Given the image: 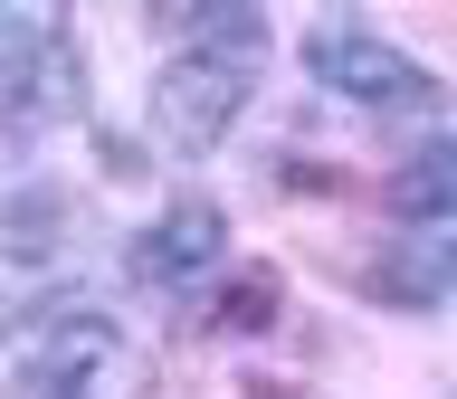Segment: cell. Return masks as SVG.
<instances>
[{
    "instance_id": "6da1fadb",
    "label": "cell",
    "mask_w": 457,
    "mask_h": 399,
    "mask_svg": "<svg viewBox=\"0 0 457 399\" xmlns=\"http://www.w3.org/2000/svg\"><path fill=\"white\" fill-rule=\"evenodd\" d=\"M86 114V57L57 10H0V124L57 134Z\"/></svg>"
},
{
    "instance_id": "7a4b0ae2",
    "label": "cell",
    "mask_w": 457,
    "mask_h": 399,
    "mask_svg": "<svg viewBox=\"0 0 457 399\" xmlns=\"http://www.w3.org/2000/svg\"><path fill=\"white\" fill-rule=\"evenodd\" d=\"M10 399H143V362L105 314H48L10 370Z\"/></svg>"
},
{
    "instance_id": "3957f363",
    "label": "cell",
    "mask_w": 457,
    "mask_h": 399,
    "mask_svg": "<svg viewBox=\"0 0 457 399\" xmlns=\"http://www.w3.org/2000/svg\"><path fill=\"white\" fill-rule=\"evenodd\" d=\"M248 57L238 48H181L162 57V77H153V142L162 152H181V162H200V152H220V134L238 124V105H248Z\"/></svg>"
},
{
    "instance_id": "277c9868",
    "label": "cell",
    "mask_w": 457,
    "mask_h": 399,
    "mask_svg": "<svg viewBox=\"0 0 457 399\" xmlns=\"http://www.w3.org/2000/svg\"><path fill=\"white\" fill-rule=\"evenodd\" d=\"M305 77L353 95V105H428V95H438V77H428L420 57L391 48V38L362 28V20H314L305 28Z\"/></svg>"
},
{
    "instance_id": "5b68a950",
    "label": "cell",
    "mask_w": 457,
    "mask_h": 399,
    "mask_svg": "<svg viewBox=\"0 0 457 399\" xmlns=\"http://www.w3.org/2000/svg\"><path fill=\"white\" fill-rule=\"evenodd\" d=\"M220 248H228V219L210 209V200H171L162 219L134 238V276L143 285H191L200 266H220Z\"/></svg>"
},
{
    "instance_id": "8992f818",
    "label": "cell",
    "mask_w": 457,
    "mask_h": 399,
    "mask_svg": "<svg viewBox=\"0 0 457 399\" xmlns=\"http://www.w3.org/2000/svg\"><path fill=\"white\" fill-rule=\"evenodd\" d=\"M391 219H457V134L420 142L391 171Z\"/></svg>"
},
{
    "instance_id": "52a82bcc",
    "label": "cell",
    "mask_w": 457,
    "mask_h": 399,
    "mask_svg": "<svg viewBox=\"0 0 457 399\" xmlns=\"http://www.w3.org/2000/svg\"><path fill=\"white\" fill-rule=\"evenodd\" d=\"M448 285H457V256H448Z\"/></svg>"
}]
</instances>
